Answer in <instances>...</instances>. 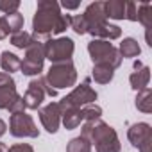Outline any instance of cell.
Masks as SVG:
<instances>
[{"label":"cell","mask_w":152,"mask_h":152,"mask_svg":"<svg viewBox=\"0 0 152 152\" xmlns=\"http://www.w3.org/2000/svg\"><path fill=\"white\" fill-rule=\"evenodd\" d=\"M70 15H63L61 7L54 0H39L36 15L32 18V29H34V39L47 41L50 34H61L70 27Z\"/></svg>","instance_id":"obj_1"},{"label":"cell","mask_w":152,"mask_h":152,"mask_svg":"<svg viewBox=\"0 0 152 152\" xmlns=\"http://www.w3.org/2000/svg\"><path fill=\"white\" fill-rule=\"evenodd\" d=\"M81 136L90 140V143H95L97 152H120V140L115 129L104 124L100 118L93 122H86Z\"/></svg>","instance_id":"obj_2"},{"label":"cell","mask_w":152,"mask_h":152,"mask_svg":"<svg viewBox=\"0 0 152 152\" xmlns=\"http://www.w3.org/2000/svg\"><path fill=\"white\" fill-rule=\"evenodd\" d=\"M88 52L91 56L93 64L99 66H107L111 70L118 68L122 64V56L116 47H113L109 41L104 39H93L88 43Z\"/></svg>","instance_id":"obj_3"},{"label":"cell","mask_w":152,"mask_h":152,"mask_svg":"<svg viewBox=\"0 0 152 152\" xmlns=\"http://www.w3.org/2000/svg\"><path fill=\"white\" fill-rule=\"evenodd\" d=\"M45 81L48 83V86L57 91V90H63V88H70L75 84L77 81V72H75V66L72 61H63V63H54L50 68H48V73Z\"/></svg>","instance_id":"obj_4"},{"label":"cell","mask_w":152,"mask_h":152,"mask_svg":"<svg viewBox=\"0 0 152 152\" xmlns=\"http://www.w3.org/2000/svg\"><path fill=\"white\" fill-rule=\"evenodd\" d=\"M45 61V43L34 39V43L25 48V57L20 63V70L23 75H39Z\"/></svg>","instance_id":"obj_5"},{"label":"cell","mask_w":152,"mask_h":152,"mask_svg":"<svg viewBox=\"0 0 152 152\" xmlns=\"http://www.w3.org/2000/svg\"><path fill=\"white\" fill-rule=\"evenodd\" d=\"M75 45L70 38H57V39H47L45 41V59H50L54 63L72 61Z\"/></svg>","instance_id":"obj_6"},{"label":"cell","mask_w":152,"mask_h":152,"mask_svg":"<svg viewBox=\"0 0 152 152\" xmlns=\"http://www.w3.org/2000/svg\"><path fill=\"white\" fill-rule=\"evenodd\" d=\"M97 100V91L90 86V79L84 81V84L77 86L70 95H66L59 104V107H84L88 104H93Z\"/></svg>","instance_id":"obj_7"},{"label":"cell","mask_w":152,"mask_h":152,"mask_svg":"<svg viewBox=\"0 0 152 152\" xmlns=\"http://www.w3.org/2000/svg\"><path fill=\"white\" fill-rule=\"evenodd\" d=\"M9 131L15 138H38L39 131L32 120L31 115L23 113H15L11 115V122H9Z\"/></svg>","instance_id":"obj_8"},{"label":"cell","mask_w":152,"mask_h":152,"mask_svg":"<svg viewBox=\"0 0 152 152\" xmlns=\"http://www.w3.org/2000/svg\"><path fill=\"white\" fill-rule=\"evenodd\" d=\"M129 141L140 148V152H152L150 145H152V131H150V125L145 124V122H140V124H134L131 125L129 132Z\"/></svg>","instance_id":"obj_9"},{"label":"cell","mask_w":152,"mask_h":152,"mask_svg":"<svg viewBox=\"0 0 152 152\" xmlns=\"http://www.w3.org/2000/svg\"><path fill=\"white\" fill-rule=\"evenodd\" d=\"M45 99V90H43V77H38L32 79L29 83V88L25 91V95L22 97L23 104H25V109H38L41 106Z\"/></svg>","instance_id":"obj_10"},{"label":"cell","mask_w":152,"mask_h":152,"mask_svg":"<svg viewBox=\"0 0 152 152\" xmlns=\"http://www.w3.org/2000/svg\"><path fill=\"white\" fill-rule=\"evenodd\" d=\"M39 120H41L43 127H45L50 134L57 132L59 124H61L59 104H57V102H50V104H47L45 107H41V109H39Z\"/></svg>","instance_id":"obj_11"},{"label":"cell","mask_w":152,"mask_h":152,"mask_svg":"<svg viewBox=\"0 0 152 152\" xmlns=\"http://www.w3.org/2000/svg\"><path fill=\"white\" fill-rule=\"evenodd\" d=\"M83 16H84V20H86L88 29L107 22L106 11H104V2H93V4H90V6L86 7V11L83 13Z\"/></svg>","instance_id":"obj_12"},{"label":"cell","mask_w":152,"mask_h":152,"mask_svg":"<svg viewBox=\"0 0 152 152\" xmlns=\"http://www.w3.org/2000/svg\"><path fill=\"white\" fill-rule=\"evenodd\" d=\"M88 32H90L91 36H95L97 39H104V41L118 39V38L122 36V29H120L118 25H113V23H107V22L88 29Z\"/></svg>","instance_id":"obj_13"},{"label":"cell","mask_w":152,"mask_h":152,"mask_svg":"<svg viewBox=\"0 0 152 152\" xmlns=\"http://www.w3.org/2000/svg\"><path fill=\"white\" fill-rule=\"evenodd\" d=\"M61 111V122L66 129H75L83 122V115L79 107H59Z\"/></svg>","instance_id":"obj_14"},{"label":"cell","mask_w":152,"mask_h":152,"mask_svg":"<svg viewBox=\"0 0 152 152\" xmlns=\"http://www.w3.org/2000/svg\"><path fill=\"white\" fill-rule=\"evenodd\" d=\"M125 9H127V2H124V0H109V2H104L106 18L124 20L125 18Z\"/></svg>","instance_id":"obj_15"},{"label":"cell","mask_w":152,"mask_h":152,"mask_svg":"<svg viewBox=\"0 0 152 152\" xmlns=\"http://www.w3.org/2000/svg\"><path fill=\"white\" fill-rule=\"evenodd\" d=\"M148 81H150V70H148L147 66H141L140 70H136L131 77H129L131 86H132L134 90H138V91L145 90V88L148 86Z\"/></svg>","instance_id":"obj_16"},{"label":"cell","mask_w":152,"mask_h":152,"mask_svg":"<svg viewBox=\"0 0 152 152\" xmlns=\"http://www.w3.org/2000/svg\"><path fill=\"white\" fill-rule=\"evenodd\" d=\"M18 97H20V95L16 93V84L0 86V109H9V106H11Z\"/></svg>","instance_id":"obj_17"},{"label":"cell","mask_w":152,"mask_h":152,"mask_svg":"<svg viewBox=\"0 0 152 152\" xmlns=\"http://www.w3.org/2000/svg\"><path fill=\"white\" fill-rule=\"evenodd\" d=\"M118 52H120L122 59L124 57H136V56H140L141 48H140V45H138V41L134 38H124V41L120 43Z\"/></svg>","instance_id":"obj_18"},{"label":"cell","mask_w":152,"mask_h":152,"mask_svg":"<svg viewBox=\"0 0 152 152\" xmlns=\"http://www.w3.org/2000/svg\"><path fill=\"white\" fill-rule=\"evenodd\" d=\"M20 57L18 56H15V54H11V52H2L0 54V64H2V68H4V72L6 73H13V72H16V70H20Z\"/></svg>","instance_id":"obj_19"},{"label":"cell","mask_w":152,"mask_h":152,"mask_svg":"<svg viewBox=\"0 0 152 152\" xmlns=\"http://www.w3.org/2000/svg\"><path fill=\"white\" fill-rule=\"evenodd\" d=\"M138 22L145 27V31H150V27H152V6L148 2L138 4Z\"/></svg>","instance_id":"obj_20"},{"label":"cell","mask_w":152,"mask_h":152,"mask_svg":"<svg viewBox=\"0 0 152 152\" xmlns=\"http://www.w3.org/2000/svg\"><path fill=\"white\" fill-rule=\"evenodd\" d=\"M34 43V36L31 32H25V31H20L16 34H11V45L16 47V48H29L31 45Z\"/></svg>","instance_id":"obj_21"},{"label":"cell","mask_w":152,"mask_h":152,"mask_svg":"<svg viewBox=\"0 0 152 152\" xmlns=\"http://www.w3.org/2000/svg\"><path fill=\"white\" fill-rule=\"evenodd\" d=\"M136 107L143 113H150L152 111V91L150 88H145L138 93L136 97Z\"/></svg>","instance_id":"obj_22"},{"label":"cell","mask_w":152,"mask_h":152,"mask_svg":"<svg viewBox=\"0 0 152 152\" xmlns=\"http://www.w3.org/2000/svg\"><path fill=\"white\" fill-rule=\"evenodd\" d=\"M113 75H115V70H111L107 66H99V64L93 66V79L99 84H107L113 79Z\"/></svg>","instance_id":"obj_23"},{"label":"cell","mask_w":152,"mask_h":152,"mask_svg":"<svg viewBox=\"0 0 152 152\" xmlns=\"http://www.w3.org/2000/svg\"><path fill=\"white\" fill-rule=\"evenodd\" d=\"M66 152H91V143L84 136H77L68 143Z\"/></svg>","instance_id":"obj_24"},{"label":"cell","mask_w":152,"mask_h":152,"mask_svg":"<svg viewBox=\"0 0 152 152\" xmlns=\"http://www.w3.org/2000/svg\"><path fill=\"white\" fill-rule=\"evenodd\" d=\"M81 115H83V120L93 122V120H99V118H100L102 107H100V106H95V104H88V106L81 107Z\"/></svg>","instance_id":"obj_25"},{"label":"cell","mask_w":152,"mask_h":152,"mask_svg":"<svg viewBox=\"0 0 152 152\" xmlns=\"http://www.w3.org/2000/svg\"><path fill=\"white\" fill-rule=\"evenodd\" d=\"M6 20L9 23L11 34H16L20 31H23V15L20 13H13V15H6Z\"/></svg>","instance_id":"obj_26"},{"label":"cell","mask_w":152,"mask_h":152,"mask_svg":"<svg viewBox=\"0 0 152 152\" xmlns=\"http://www.w3.org/2000/svg\"><path fill=\"white\" fill-rule=\"evenodd\" d=\"M70 27H72L75 32H77V34H86V32H88V25H86V20H84L83 15H75V16H72Z\"/></svg>","instance_id":"obj_27"},{"label":"cell","mask_w":152,"mask_h":152,"mask_svg":"<svg viewBox=\"0 0 152 152\" xmlns=\"http://www.w3.org/2000/svg\"><path fill=\"white\" fill-rule=\"evenodd\" d=\"M20 9V2L18 0H0V11L4 15H13V13H18Z\"/></svg>","instance_id":"obj_28"},{"label":"cell","mask_w":152,"mask_h":152,"mask_svg":"<svg viewBox=\"0 0 152 152\" xmlns=\"http://www.w3.org/2000/svg\"><path fill=\"white\" fill-rule=\"evenodd\" d=\"M125 18L131 20V22H138V4L136 2H127Z\"/></svg>","instance_id":"obj_29"},{"label":"cell","mask_w":152,"mask_h":152,"mask_svg":"<svg viewBox=\"0 0 152 152\" xmlns=\"http://www.w3.org/2000/svg\"><path fill=\"white\" fill-rule=\"evenodd\" d=\"M9 34H11V29H9L6 16H0V39H6Z\"/></svg>","instance_id":"obj_30"},{"label":"cell","mask_w":152,"mask_h":152,"mask_svg":"<svg viewBox=\"0 0 152 152\" xmlns=\"http://www.w3.org/2000/svg\"><path fill=\"white\" fill-rule=\"evenodd\" d=\"M23 111H25V104H23L22 97H18V99L9 106V113H11V115H15V113H23Z\"/></svg>","instance_id":"obj_31"},{"label":"cell","mask_w":152,"mask_h":152,"mask_svg":"<svg viewBox=\"0 0 152 152\" xmlns=\"http://www.w3.org/2000/svg\"><path fill=\"white\" fill-rule=\"evenodd\" d=\"M7 152H34V150H32V147L27 145V143H16V145H13L11 148H7Z\"/></svg>","instance_id":"obj_32"},{"label":"cell","mask_w":152,"mask_h":152,"mask_svg":"<svg viewBox=\"0 0 152 152\" xmlns=\"http://www.w3.org/2000/svg\"><path fill=\"white\" fill-rule=\"evenodd\" d=\"M7 84H16V83H15V79L11 77L9 73L0 72V86H7Z\"/></svg>","instance_id":"obj_33"},{"label":"cell","mask_w":152,"mask_h":152,"mask_svg":"<svg viewBox=\"0 0 152 152\" xmlns=\"http://www.w3.org/2000/svg\"><path fill=\"white\" fill-rule=\"evenodd\" d=\"M59 7H64V9H77V7H79V2H63V4H59Z\"/></svg>","instance_id":"obj_34"},{"label":"cell","mask_w":152,"mask_h":152,"mask_svg":"<svg viewBox=\"0 0 152 152\" xmlns=\"http://www.w3.org/2000/svg\"><path fill=\"white\" fill-rule=\"evenodd\" d=\"M6 129H7V125H6V122L0 118V138H2L4 134H6Z\"/></svg>","instance_id":"obj_35"},{"label":"cell","mask_w":152,"mask_h":152,"mask_svg":"<svg viewBox=\"0 0 152 152\" xmlns=\"http://www.w3.org/2000/svg\"><path fill=\"white\" fill-rule=\"evenodd\" d=\"M0 152H7V147L4 143H0Z\"/></svg>","instance_id":"obj_36"}]
</instances>
